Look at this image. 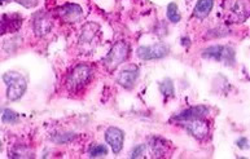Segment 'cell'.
<instances>
[{
  "instance_id": "obj_1",
  "label": "cell",
  "mask_w": 250,
  "mask_h": 159,
  "mask_svg": "<svg viewBox=\"0 0 250 159\" xmlns=\"http://www.w3.org/2000/svg\"><path fill=\"white\" fill-rule=\"evenodd\" d=\"M222 12L227 22L241 23L249 16V5L247 0H223Z\"/></svg>"
},
{
  "instance_id": "obj_2",
  "label": "cell",
  "mask_w": 250,
  "mask_h": 159,
  "mask_svg": "<svg viewBox=\"0 0 250 159\" xmlns=\"http://www.w3.org/2000/svg\"><path fill=\"white\" fill-rule=\"evenodd\" d=\"M3 80L7 84V97L9 101L20 100L26 92V79L19 71H7L3 75Z\"/></svg>"
},
{
  "instance_id": "obj_3",
  "label": "cell",
  "mask_w": 250,
  "mask_h": 159,
  "mask_svg": "<svg viewBox=\"0 0 250 159\" xmlns=\"http://www.w3.org/2000/svg\"><path fill=\"white\" fill-rule=\"evenodd\" d=\"M92 77V69L87 63H79L71 70V73L67 77L66 87L70 92H77L82 89L87 83L91 80Z\"/></svg>"
},
{
  "instance_id": "obj_4",
  "label": "cell",
  "mask_w": 250,
  "mask_h": 159,
  "mask_svg": "<svg viewBox=\"0 0 250 159\" xmlns=\"http://www.w3.org/2000/svg\"><path fill=\"white\" fill-rule=\"evenodd\" d=\"M128 53H130V44L124 40L117 41L103 62H104V65L108 67L109 70H113L114 67H117L118 65L126 61V59L128 57Z\"/></svg>"
},
{
  "instance_id": "obj_5",
  "label": "cell",
  "mask_w": 250,
  "mask_h": 159,
  "mask_svg": "<svg viewBox=\"0 0 250 159\" xmlns=\"http://www.w3.org/2000/svg\"><path fill=\"white\" fill-rule=\"evenodd\" d=\"M202 57L215 60V61L226 63L228 66H232L235 63V49L229 45H213L202 52Z\"/></svg>"
},
{
  "instance_id": "obj_6",
  "label": "cell",
  "mask_w": 250,
  "mask_h": 159,
  "mask_svg": "<svg viewBox=\"0 0 250 159\" xmlns=\"http://www.w3.org/2000/svg\"><path fill=\"white\" fill-rule=\"evenodd\" d=\"M170 52L167 44L165 43H156L152 45H142L136 51V55L140 60L144 61H150V60L164 59Z\"/></svg>"
},
{
  "instance_id": "obj_7",
  "label": "cell",
  "mask_w": 250,
  "mask_h": 159,
  "mask_svg": "<svg viewBox=\"0 0 250 159\" xmlns=\"http://www.w3.org/2000/svg\"><path fill=\"white\" fill-rule=\"evenodd\" d=\"M182 123H183L184 128H186L192 136L196 137L197 140H205L206 137L209 136L210 124L205 118L192 119V120H187V122Z\"/></svg>"
},
{
  "instance_id": "obj_8",
  "label": "cell",
  "mask_w": 250,
  "mask_h": 159,
  "mask_svg": "<svg viewBox=\"0 0 250 159\" xmlns=\"http://www.w3.org/2000/svg\"><path fill=\"white\" fill-rule=\"evenodd\" d=\"M33 29L37 37H45L53 29L52 17L43 11L37 12L33 17Z\"/></svg>"
},
{
  "instance_id": "obj_9",
  "label": "cell",
  "mask_w": 250,
  "mask_h": 159,
  "mask_svg": "<svg viewBox=\"0 0 250 159\" xmlns=\"http://www.w3.org/2000/svg\"><path fill=\"white\" fill-rule=\"evenodd\" d=\"M57 16L62 20L63 22L66 23H75L78 22L79 20L82 19L83 9L79 7L78 4L67 3L61 5L60 8H57L56 11Z\"/></svg>"
},
{
  "instance_id": "obj_10",
  "label": "cell",
  "mask_w": 250,
  "mask_h": 159,
  "mask_svg": "<svg viewBox=\"0 0 250 159\" xmlns=\"http://www.w3.org/2000/svg\"><path fill=\"white\" fill-rule=\"evenodd\" d=\"M22 17L19 13H5L0 16V37L16 33L22 25Z\"/></svg>"
},
{
  "instance_id": "obj_11",
  "label": "cell",
  "mask_w": 250,
  "mask_h": 159,
  "mask_svg": "<svg viewBox=\"0 0 250 159\" xmlns=\"http://www.w3.org/2000/svg\"><path fill=\"white\" fill-rule=\"evenodd\" d=\"M99 25L94 22L86 23L82 29L81 37H79V45L84 49H94L95 39L99 37Z\"/></svg>"
},
{
  "instance_id": "obj_12",
  "label": "cell",
  "mask_w": 250,
  "mask_h": 159,
  "mask_svg": "<svg viewBox=\"0 0 250 159\" xmlns=\"http://www.w3.org/2000/svg\"><path fill=\"white\" fill-rule=\"evenodd\" d=\"M139 78V67L136 65H128L122 69L117 75V83L124 88L131 89Z\"/></svg>"
},
{
  "instance_id": "obj_13",
  "label": "cell",
  "mask_w": 250,
  "mask_h": 159,
  "mask_svg": "<svg viewBox=\"0 0 250 159\" xmlns=\"http://www.w3.org/2000/svg\"><path fill=\"white\" fill-rule=\"evenodd\" d=\"M124 140L125 133L120 128L109 127L108 130L105 131V141L110 145V148H112L114 154H120L121 153V150L124 148Z\"/></svg>"
},
{
  "instance_id": "obj_14",
  "label": "cell",
  "mask_w": 250,
  "mask_h": 159,
  "mask_svg": "<svg viewBox=\"0 0 250 159\" xmlns=\"http://www.w3.org/2000/svg\"><path fill=\"white\" fill-rule=\"evenodd\" d=\"M210 109L208 106H204V105H197V106L188 107L186 110H183L182 113H179L178 115L174 117V120L176 122H187V120H192V119L197 118H205L206 115L209 114Z\"/></svg>"
},
{
  "instance_id": "obj_15",
  "label": "cell",
  "mask_w": 250,
  "mask_h": 159,
  "mask_svg": "<svg viewBox=\"0 0 250 159\" xmlns=\"http://www.w3.org/2000/svg\"><path fill=\"white\" fill-rule=\"evenodd\" d=\"M148 145H149V149L153 157L161 158V157H165L167 154L168 144L167 141L164 140L162 137H150Z\"/></svg>"
},
{
  "instance_id": "obj_16",
  "label": "cell",
  "mask_w": 250,
  "mask_h": 159,
  "mask_svg": "<svg viewBox=\"0 0 250 159\" xmlns=\"http://www.w3.org/2000/svg\"><path fill=\"white\" fill-rule=\"evenodd\" d=\"M214 7V0H198L194 7L193 16L196 19H205L210 15Z\"/></svg>"
},
{
  "instance_id": "obj_17",
  "label": "cell",
  "mask_w": 250,
  "mask_h": 159,
  "mask_svg": "<svg viewBox=\"0 0 250 159\" xmlns=\"http://www.w3.org/2000/svg\"><path fill=\"white\" fill-rule=\"evenodd\" d=\"M9 157H12V158H31V157H34V153L26 146L19 145V146L11 149Z\"/></svg>"
},
{
  "instance_id": "obj_18",
  "label": "cell",
  "mask_w": 250,
  "mask_h": 159,
  "mask_svg": "<svg viewBox=\"0 0 250 159\" xmlns=\"http://www.w3.org/2000/svg\"><path fill=\"white\" fill-rule=\"evenodd\" d=\"M167 19L170 20V22L176 23L179 22L180 20H182V16H180V12L178 9V5L175 3H170L167 5Z\"/></svg>"
},
{
  "instance_id": "obj_19",
  "label": "cell",
  "mask_w": 250,
  "mask_h": 159,
  "mask_svg": "<svg viewBox=\"0 0 250 159\" xmlns=\"http://www.w3.org/2000/svg\"><path fill=\"white\" fill-rule=\"evenodd\" d=\"M160 91L166 99L174 96V83H172L171 79H165L164 81H161Z\"/></svg>"
},
{
  "instance_id": "obj_20",
  "label": "cell",
  "mask_w": 250,
  "mask_h": 159,
  "mask_svg": "<svg viewBox=\"0 0 250 159\" xmlns=\"http://www.w3.org/2000/svg\"><path fill=\"white\" fill-rule=\"evenodd\" d=\"M91 158H100V157H105L108 154V148L105 145H95L90 149L88 152Z\"/></svg>"
},
{
  "instance_id": "obj_21",
  "label": "cell",
  "mask_w": 250,
  "mask_h": 159,
  "mask_svg": "<svg viewBox=\"0 0 250 159\" xmlns=\"http://www.w3.org/2000/svg\"><path fill=\"white\" fill-rule=\"evenodd\" d=\"M4 123H15L19 120V114L16 111L11 110V109H5L3 111V117H1Z\"/></svg>"
},
{
  "instance_id": "obj_22",
  "label": "cell",
  "mask_w": 250,
  "mask_h": 159,
  "mask_svg": "<svg viewBox=\"0 0 250 159\" xmlns=\"http://www.w3.org/2000/svg\"><path fill=\"white\" fill-rule=\"evenodd\" d=\"M75 137L74 133H65V135H62V133H59V135H55V136H52V141H55V142H59V144H63V142H69V141H71Z\"/></svg>"
},
{
  "instance_id": "obj_23",
  "label": "cell",
  "mask_w": 250,
  "mask_h": 159,
  "mask_svg": "<svg viewBox=\"0 0 250 159\" xmlns=\"http://www.w3.org/2000/svg\"><path fill=\"white\" fill-rule=\"evenodd\" d=\"M146 145H138V146H135V148L132 149L130 157L131 158H143V157H146Z\"/></svg>"
},
{
  "instance_id": "obj_24",
  "label": "cell",
  "mask_w": 250,
  "mask_h": 159,
  "mask_svg": "<svg viewBox=\"0 0 250 159\" xmlns=\"http://www.w3.org/2000/svg\"><path fill=\"white\" fill-rule=\"evenodd\" d=\"M16 1L21 4V5L25 8H33L37 5L39 0H16Z\"/></svg>"
},
{
  "instance_id": "obj_25",
  "label": "cell",
  "mask_w": 250,
  "mask_h": 159,
  "mask_svg": "<svg viewBox=\"0 0 250 159\" xmlns=\"http://www.w3.org/2000/svg\"><path fill=\"white\" fill-rule=\"evenodd\" d=\"M236 145H237L240 149H248V139L247 137H241L240 140H237Z\"/></svg>"
},
{
  "instance_id": "obj_26",
  "label": "cell",
  "mask_w": 250,
  "mask_h": 159,
  "mask_svg": "<svg viewBox=\"0 0 250 159\" xmlns=\"http://www.w3.org/2000/svg\"><path fill=\"white\" fill-rule=\"evenodd\" d=\"M1 148H3V144H1V140H0V150H1Z\"/></svg>"
},
{
  "instance_id": "obj_27",
  "label": "cell",
  "mask_w": 250,
  "mask_h": 159,
  "mask_svg": "<svg viewBox=\"0 0 250 159\" xmlns=\"http://www.w3.org/2000/svg\"><path fill=\"white\" fill-rule=\"evenodd\" d=\"M3 1H5V0H0V4H1V3H3Z\"/></svg>"
},
{
  "instance_id": "obj_28",
  "label": "cell",
  "mask_w": 250,
  "mask_h": 159,
  "mask_svg": "<svg viewBox=\"0 0 250 159\" xmlns=\"http://www.w3.org/2000/svg\"><path fill=\"white\" fill-rule=\"evenodd\" d=\"M0 110H1V109H0Z\"/></svg>"
}]
</instances>
